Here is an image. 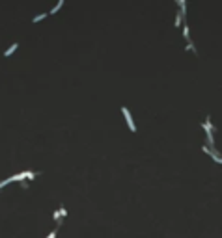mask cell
<instances>
[{
	"label": "cell",
	"mask_w": 222,
	"mask_h": 238,
	"mask_svg": "<svg viewBox=\"0 0 222 238\" xmlns=\"http://www.w3.org/2000/svg\"><path fill=\"white\" fill-rule=\"evenodd\" d=\"M56 234H58V227H56V229H52L51 233H49V236H47V238H56Z\"/></svg>",
	"instance_id": "cell-8"
},
{
	"label": "cell",
	"mask_w": 222,
	"mask_h": 238,
	"mask_svg": "<svg viewBox=\"0 0 222 238\" xmlns=\"http://www.w3.org/2000/svg\"><path fill=\"white\" fill-rule=\"evenodd\" d=\"M58 210H60V218H62V221H64V220H65V216H67L65 207H64V205H60V207H58Z\"/></svg>",
	"instance_id": "cell-6"
},
{
	"label": "cell",
	"mask_w": 222,
	"mask_h": 238,
	"mask_svg": "<svg viewBox=\"0 0 222 238\" xmlns=\"http://www.w3.org/2000/svg\"><path fill=\"white\" fill-rule=\"evenodd\" d=\"M36 177H37V173H36V171H23V173L11 175V177H8L6 180H8V183H23L24 179H28V180H34Z\"/></svg>",
	"instance_id": "cell-1"
},
{
	"label": "cell",
	"mask_w": 222,
	"mask_h": 238,
	"mask_svg": "<svg viewBox=\"0 0 222 238\" xmlns=\"http://www.w3.org/2000/svg\"><path fill=\"white\" fill-rule=\"evenodd\" d=\"M121 114H123V117H125V121H127L129 130L131 132H136V125H135V119H133V115H131V112L125 106H121Z\"/></svg>",
	"instance_id": "cell-2"
},
{
	"label": "cell",
	"mask_w": 222,
	"mask_h": 238,
	"mask_svg": "<svg viewBox=\"0 0 222 238\" xmlns=\"http://www.w3.org/2000/svg\"><path fill=\"white\" fill-rule=\"evenodd\" d=\"M17 47H19V43H13V45H11V47L8 48V50H6V52H4V56H6V58H8V56H11L13 52H15V50H17Z\"/></svg>",
	"instance_id": "cell-4"
},
{
	"label": "cell",
	"mask_w": 222,
	"mask_h": 238,
	"mask_svg": "<svg viewBox=\"0 0 222 238\" xmlns=\"http://www.w3.org/2000/svg\"><path fill=\"white\" fill-rule=\"evenodd\" d=\"M183 19H185V17H183V13H181V11H177V15H176V23H174V26H176V28H181V26H183Z\"/></svg>",
	"instance_id": "cell-3"
},
{
	"label": "cell",
	"mask_w": 222,
	"mask_h": 238,
	"mask_svg": "<svg viewBox=\"0 0 222 238\" xmlns=\"http://www.w3.org/2000/svg\"><path fill=\"white\" fill-rule=\"evenodd\" d=\"M8 184H10V183H8V180H6V179H4V180H0V190H2V188H6Z\"/></svg>",
	"instance_id": "cell-9"
},
{
	"label": "cell",
	"mask_w": 222,
	"mask_h": 238,
	"mask_svg": "<svg viewBox=\"0 0 222 238\" xmlns=\"http://www.w3.org/2000/svg\"><path fill=\"white\" fill-rule=\"evenodd\" d=\"M64 2H65V0H58V4L51 9V15H52V13H56V11H60V9H62V6H64Z\"/></svg>",
	"instance_id": "cell-5"
},
{
	"label": "cell",
	"mask_w": 222,
	"mask_h": 238,
	"mask_svg": "<svg viewBox=\"0 0 222 238\" xmlns=\"http://www.w3.org/2000/svg\"><path fill=\"white\" fill-rule=\"evenodd\" d=\"M45 17H47V13H39V15H36V17L32 19V23H39V20H43Z\"/></svg>",
	"instance_id": "cell-7"
}]
</instances>
